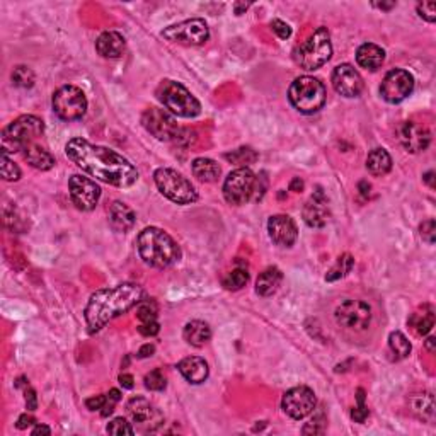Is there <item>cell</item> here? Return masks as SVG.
Masks as SVG:
<instances>
[{
  "label": "cell",
  "instance_id": "6da1fadb",
  "mask_svg": "<svg viewBox=\"0 0 436 436\" xmlns=\"http://www.w3.org/2000/svg\"><path fill=\"white\" fill-rule=\"evenodd\" d=\"M65 153L82 172L116 188H130L140 176L137 167L122 153L84 138H72L65 146Z\"/></svg>",
  "mask_w": 436,
  "mask_h": 436
},
{
  "label": "cell",
  "instance_id": "7a4b0ae2",
  "mask_svg": "<svg viewBox=\"0 0 436 436\" xmlns=\"http://www.w3.org/2000/svg\"><path fill=\"white\" fill-rule=\"evenodd\" d=\"M144 288L137 283H122L94 292L84 310L87 331L96 334L109 321L137 307L144 300Z\"/></svg>",
  "mask_w": 436,
  "mask_h": 436
},
{
  "label": "cell",
  "instance_id": "3957f363",
  "mask_svg": "<svg viewBox=\"0 0 436 436\" xmlns=\"http://www.w3.org/2000/svg\"><path fill=\"white\" fill-rule=\"evenodd\" d=\"M137 249L142 261L150 267L164 269L181 258V249L166 230L146 227L137 237Z\"/></svg>",
  "mask_w": 436,
  "mask_h": 436
},
{
  "label": "cell",
  "instance_id": "277c9868",
  "mask_svg": "<svg viewBox=\"0 0 436 436\" xmlns=\"http://www.w3.org/2000/svg\"><path fill=\"white\" fill-rule=\"evenodd\" d=\"M45 133V123L41 118L32 115H23L2 130V152L16 153L23 152L28 145L35 144L36 138Z\"/></svg>",
  "mask_w": 436,
  "mask_h": 436
},
{
  "label": "cell",
  "instance_id": "5b68a950",
  "mask_svg": "<svg viewBox=\"0 0 436 436\" xmlns=\"http://www.w3.org/2000/svg\"><path fill=\"white\" fill-rule=\"evenodd\" d=\"M332 57V45H331V35L329 29L321 26L314 31L307 41L296 46L293 51V60L300 68L307 72H314L321 68L322 65L328 64Z\"/></svg>",
  "mask_w": 436,
  "mask_h": 436
},
{
  "label": "cell",
  "instance_id": "8992f818",
  "mask_svg": "<svg viewBox=\"0 0 436 436\" xmlns=\"http://www.w3.org/2000/svg\"><path fill=\"white\" fill-rule=\"evenodd\" d=\"M288 99L292 106L302 115H314L321 111L328 99L324 84L310 75L296 77L288 89Z\"/></svg>",
  "mask_w": 436,
  "mask_h": 436
},
{
  "label": "cell",
  "instance_id": "52a82bcc",
  "mask_svg": "<svg viewBox=\"0 0 436 436\" xmlns=\"http://www.w3.org/2000/svg\"><path fill=\"white\" fill-rule=\"evenodd\" d=\"M157 99L167 111L179 118H196L201 113V104L181 82L166 79L157 87Z\"/></svg>",
  "mask_w": 436,
  "mask_h": 436
},
{
  "label": "cell",
  "instance_id": "ba28073f",
  "mask_svg": "<svg viewBox=\"0 0 436 436\" xmlns=\"http://www.w3.org/2000/svg\"><path fill=\"white\" fill-rule=\"evenodd\" d=\"M153 181L157 189L162 196L178 205H191L198 200V191L193 182L181 172L169 169V167H159L153 172Z\"/></svg>",
  "mask_w": 436,
  "mask_h": 436
},
{
  "label": "cell",
  "instance_id": "9c48e42d",
  "mask_svg": "<svg viewBox=\"0 0 436 436\" xmlns=\"http://www.w3.org/2000/svg\"><path fill=\"white\" fill-rule=\"evenodd\" d=\"M55 115L65 122H75L80 120L87 111V97L82 89L75 86H64L55 91L51 99Z\"/></svg>",
  "mask_w": 436,
  "mask_h": 436
},
{
  "label": "cell",
  "instance_id": "30bf717a",
  "mask_svg": "<svg viewBox=\"0 0 436 436\" xmlns=\"http://www.w3.org/2000/svg\"><path fill=\"white\" fill-rule=\"evenodd\" d=\"M256 174L247 167L232 171L223 182V198L229 205L240 207L254 198Z\"/></svg>",
  "mask_w": 436,
  "mask_h": 436
},
{
  "label": "cell",
  "instance_id": "8fae6325",
  "mask_svg": "<svg viewBox=\"0 0 436 436\" xmlns=\"http://www.w3.org/2000/svg\"><path fill=\"white\" fill-rule=\"evenodd\" d=\"M160 35L171 43H179V45L200 46L210 39V29L205 19L194 17V19H186L182 23L172 24L164 29Z\"/></svg>",
  "mask_w": 436,
  "mask_h": 436
},
{
  "label": "cell",
  "instance_id": "7c38bea8",
  "mask_svg": "<svg viewBox=\"0 0 436 436\" xmlns=\"http://www.w3.org/2000/svg\"><path fill=\"white\" fill-rule=\"evenodd\" d=\"M336 322L350 331H366L372 322V307L363 300H343L334 310Z\"/></svg>",
  "mask_w": 436,
  "mask_h": 436
},
{
  "label": "cell",
  "instance_id": "4fadbf2b",
  "mask_svg": "<svg viewBox=\"0 0 436 436\" xmlns=\"http://www.w3.org/2000/svg\"><path fill=\"white\" fill-rule=\"evenodd\" d=\"M142 124L152 137L160 142H176L181 126L176 122L174 115L162 108H149L142 115Z\"/></svg>",
  "mask_w": 436,
  "mask_h": 436
},
{
  "label": "cell",
  "instance_id": "5bb4252c",
  "mask_svg": "<svg viewBox=\"0 0 436 436\" xmlns=\"http://www.w3.org/2000/svg\"><path fill=\"white\" fill-rule=\"evenodd\" d=\"M414 91V77L404 68H392L383 77L380 86V96L390 104H399L411 96Z\"/></svg>",
  "mask_w": 436,
  "mask_h": 436
},
{
  "label": "cell",
  "instance_id": "9a60e30c",
  "mask_svg": "<svg viewBox=\"0 0 436 436\" xmlns=\"http://www.w3.org/2000/svg\"><path fill=\"white\" fill-rule=\"evenodd\" d=\"M315 406H317V399H315L312 388L307 386L290 388V390L285 392L283 399H281V409L292 419L300 421L310 416L315 411Z\"/></svg>",
  "mask_w": 436,
  "mask_h": 436
},
{
  "label": "cell",
  "instance_id": "2e32d148",
  "mask_svg": "<svg viewBox=\"0 0 436 436\" xmlns=\"http://www.w3.org/2000/svg\"><path fill=\"white\" fill-rule=\"evenodd\" d=\"M68 193H70L72 203L77 210L93 211L97 207L101 198V188L82 174H73L68 181Z\"/></svg>",
  "mask_w": 436,
  "mask_h": 436
},
{
  "label": "cell",
  "instance_id": "e0dca14e",
  "mask_svg": "<svg viewBox=\"0 0 436 436\" xmlns=\"http://www.w3.org/2000/svg\"><path fill=\"white\" fill-rule=\"evenodd\" d=\"M332 87L343 97H358L363 93V79L360 72L350 64H341L332 70L331 75Z\"/></svg>",
  "mask_w": 436,
  "mask_h": 436
},
{
  "label": "cell",
  "instance_id": "ac0fdd59",
  "mask_svg": "<svg viewBox=\"0 0 436 436\" xmlns=\"http://www.w3.org/2000/svg\"><path fill=\"white\" fill-rule=\"evenodd\" d=\"M399 142L408 152H424L431 144V133L424 124L416 122H404L397 130Z\"/></svg>",
  "mask_w": 436,
  "mask_h": 436
},
{
  "label": "cell",
  "instance_id": "d6986e66",
  "mask_svg": "<svg viewBox=\"0 0 436 436\" xmlns=\"http://www.w3.org/2000/svg\"><path fill=\"white\" fill-rule=\"evenodd\" d=\"M267 234L269 239L280 247H292L298 237V229L290 215H273L267 220Z\"/></svg>",
  "mask_w": 436,
  "mask_h": 436
},
{
  "label": "cell",
  "instance_id": "ffe728a7",
  "mask_svg": "<svg viewBox=\"0 0 436 436\" xmlns=\"http://www.w3.org/2000/svg\"><path fill=\"white\" fill-rule=\"evenodd\" d=\"M303 222L307 223L312 229H322V227L328 225L329 222V207H328V198L322 193L321 188H317V191H314L312 196L309 198L305 205H303L302 210Z\"/></svg>",
  "mask_w": 436,
  "mask_h": 436
},
{
  "label": "cell",
  "instance_id": "44dd1931",
  "mask_svg": "<svg viewBox=\"0 0 436 436\" xmlns=\"http://www.w3.org/2000/svg\"><path fill=\"white\" fill-rule=\"evenodd\" d=\"M126 411L128 414H130L131 419H133V423H137L138 426L145 428V430L146 428L152 430L153 426L160 424V421H162L160 413L157 411V409L144 397L130 399L126 404Z\"/></svg>",
  "mask_w": 436,
  "mask_h": 436
},
{
  "label": "cell",
  "instance_id": "7402d4cb",
  "mask_svg": "<svg viewBox=\"0 0 436 436\" xmlns=\"http://www.w3.org/2000/svg\"><path fill=\"white\" fill-rule=\"evenodd\" d=\"M108 217H109V223H111L113 230L120 234H124V232H128V230L133 229L135 222H137V215H135V211L131 210L126 203H123V201H115V203L109 207Z\"/></svg>",
  "mask_w": 436,
  "mask_h": 436
},
{
  "label": "cell",
  "instance_id": "603a6c76",
  "mask_svg": "<svg viewBox=\"0 0 436 436\" xmlns=\"http://www.w3.org/2000/svg\"><path fill=\"white\" fill-rule=\"evenodd\" d=\"M178 370L189 383H203L205 380L210 375V368H208V363L200 357H188L184 360H181L178 363Z\"/></svg>",
  "mask_w": 436,
  "mask_h": 436
},
{
  "label": "cell",
  "instance_id": "cb8c5ba5",
  "mask_svg": "<svg viewBox=\"0 0 436 436\" xmlns=\"http://www.w3.org/2000/svg\"><path fill=\"white\" fill-rule=\"evenodd\" d=\"M126 48V41L120 32L106 31L96 41V50L102 58H120Z\"/></svg>",
  "mask_w": 436,
  "mask_h": 436
},
{
  "label": "cell",
  "instance_id": "d4e9b609",
  "mask_svg": "<svg viewBox=\"0 0 436 436\" xmlns=\"http://www.w3.org/2000/svg\"><path fill=\"white\" fill-rule=\"evenodd\" d=\"M386 61V51L375 43H363L357 50V64L370 72H377Z\"/></svg>",
  "mask_w": 436,
  "mask_h": 436
},
{
  "label": "cell",
  "instance_id": "484cf974",
  "mask_svg": "<svg viewBox=\"0 0 436 436\" xmlns=\"http://www.w3.org/2000/svg\"><path fill=\"white\" fill-rule=\"evenodd\" d=\"M281 281H283V273L276 266H269L263 271L256 280V293L259 296H271L278 292Z\"/></svg>",
  "mask_w": 436,
  "mask_h": 436
},
{
  "label": "cell",
  "instance_id": "4316f807",
  "mask_svg": "<svg viewBox=\"0 0 436 436\" xmlns=\"http://www.w3.org/2000/svg\"><path fill=\"white\" fill-rule=\"evenodd\" d=\"M24 160L38 171H50L55 166V157L43 146L31 144L23 150Z\"/></svg>",
  "mask_w": 436,
  "mask_h": 436
},
{
  "label": "cell",
  "instance_id": "83f0119b",
  "mask_svg": "<svg viewBox=\"0 0 436 436\" xmlns=\"http://www.w3.org/2000/svg\"><path fill=\"white\" fill-rule=\"evenodd\" d=\"M182 338L194 348H201L211 339V329L205 321H191L184 325Z\"/></svg>",
  "mask_w": 436,
  "mask_h": 436
},
{
  "label": "cell",
  "instance_id": "f1b7e54d",
  "mask_svg": "<svg viewBox=\"0 0 436 436\" xmlns=\"http://www.w3.org/2000/svg\"><path fill=\"white\" fill-rule=\"evenodd\" d=\"M193 176L196 179H200L201 182H215L218 181L222 169L214 159H208V157H198L193 160L191 164Z\"/></svg>",
  "mask_w": 436,
  "mask_h": 436
},
{
  "label": "cell",
  "instance_id": "f546056e",
  "mask_svg": "<svg viewBox=\"0 0 436 436\" xmlns=\"http://www.w3.org/2000/svg\"><path fill=\"white\" fill-rule=\"evenodd\" d=\"M392 169V157L386 149H373L366 157V171L375 178L386 176Z\"/></svg>",
  "mask_w": 436,
  "mask_h": 436
},
{
  "label": "cell",
  "instance_id": "4dcf8cb0",
  "mask_svg": "<svg viewBox=\"0 0 436 436\" xmlns=\"http://www.w3.org/2000/svg\"><path fill=\"white\" fill-rule=\"evenodd\" d=\"M409 325L414 329V332L419 336L430 334V331L435 325V314L430 305L423 307V312H416L409 319Z\"/></svg>",
  "mask_w": 436,
  "mask_h": 436
},
{
  "label": "cell",
  "instance_id": "1f68e13d",
  "mask_svg": "<svg viewBox=\"0 0 436 436\" xmlns=\"http://www.w3.org/2000/svg\"><path fill=\"white\" fill-rule=\"evenodd\" d=\"M413 411L421 417V419L433 421L435 416V401L431 392H423V394L416 395L411 401Z\"/></svg>",
  "mask_w": 436,
  "mask_h": 436
},
{
  "label": "cell",
  "instance_id": "d6a6232c",
  "mask_svg": "<svg viewBox=\"0 0 436 436\" xmlns=\"http://www.w3.org/2000/svg\"><path fill=\"white\" fill-rule=\"evenodd\" d=\"M388 348H390L395 360H404V358H408L409 354H411L413 350L409 339L406 338L401 331L390 332V336H388Z\"/></svg>",
  "mask_w": 436,
  "mask_h": 436
},
{
  "label": "cell",
  "instance_id": "836d02e7",
  "mask_svg": "<svg viewBox=\"0 0 436 436\" xmlns=\"http://www.w3.org/2000/svg\"><path fill=\"white\" fill-rule=\"evenodd\" d=\"M353 266H354L353 256H351V254L339 256L338 261H336V265L328 271V274H325V281H338V280H341V278L346 276L348 273H351Z\"/></svg>",
  "mask_w": 436,
  "mask_h": 436
},
{
  "label": "cell",
  "instance_id": "e575fe53",
  "mask_svg": "<svg viewBox=\"0 0 436 436\" xmlns=\"http://www.w3.org/2000/svg\"><path fill=\"white\" fill-rule=\"evenodd\" d=\"M225 159L240 167H247L258 160V153H256L251 146H240V149H236L232 150V152L225 153Z\"/></svg>",
  "mask_w": 436,
  "mask_h": 436
},
{
  "label": "cell",
  "instance_id": "d590c367",
  "mask_svg": "<svg viewBox=\"0 0 436 436\" xmlns=\"http://www.w3.org/2000/svg\"><path fill=\"white\" fill-rule=\"evenodd\" d=\"M249 281V273L247 269H243V267H237V269L230 271L227 273V276L223 278L222 285L230 292H237V290H243V288L247 285Z\"/></svg>",
  "mask_w": 436,
  "mask_h": 436
},
{
  "label": "cell",
  "instance_id": "8d00e7d4",
  "mask_svg": "<svg viewBox=\"0 0 436 436\" xmlns=\"http://www.w3.org/2000/svg\"><path fill=\"white\" fill-rule=\"evenodd\" d=\"M10 79H12V84L16 87H21V89H31V87L35 86L36 77L31 68L26 67V65H19V67H16L12 70Z\"/></svg>",
  "mask_w": 436,
  "mask_h": 436
},
{
  "label": "cell",
  "instance_id": "74e56055",
  "mask_svg": "<svg viewBox=\"0 0 436 436\" xmlns=\"http://www.w3.org/2000/svg\"><path fill=\"white\" fill-rule=\"evenodd\" d=\"M159 315V303L153 298H144L138 303L137 317L140 322H153Z\"/></svg>",
  "mask_w": 436,
  "mask_h": 436
},
{
  "label": "cell",
  "instance_id": "f35d334b",
  "mask_svg": "<svg viewBox=\"0 0 436 436\" xmlns=\"http://www.w3.org/2000/svg\"><path fill=\"white\" fill-rule=\"evenodd\" d=\"M0 172H2V178L3 181H19L21 179V169L17 167V164L14 160L9 159L7 153L2 152V167H0Z\"/></svg>",
  "mask_w": 436,
  "mask_h": 436
},
{
  "label": "cell",
  "instance_id": "ab89813d",
  "mask_svg": "<svg viewBox=\"0 0 436 436\" xmlns=\"http://www.w3.org/2000/svg\"><path fill=\"white\" fill-rule=\"evenodd\" d=\"M167 386V380H166V375L162 373V370H152L150 373H146L145 375V387L149 388V390L152 392H160L164 390Z\"/></svg>",
  "mask_w": 436,
  "mask_h": 436
},
{
  "label": "cell",
  "instance_id": "60d3db41",
  "mask_svg": "<svg viewBox=\"0 0 436 436\" xmlns=\"http://www.w3.org/2000/svg\"><path fill=\"white\" fill-rule=\"evenodd\" d=\"M106 431H108L109 435H118V436L135 433L133 426H131L124 417H115L113 421H109V424L106 426Z\"/></svg>",
  "mask_w": 436,
  "mask_h": 436
},
{
  "label": "cell",
  "instance_id": "b9f144b4",
  "mask_svg": "<svg viewBox=\"0 0 436 436\" xmlns=\"http://www.w3.org/2000/svg\"><path fill=\"white\" fill-rule=\"evenodd\" d=\"M368 408L365 406V390L360 388V390H358V406L353 408V411H351V419H353L354 423L363 424L366 417H368Z\"/></svg>",
  "mask_w": 436,
  "mask_h": 436
},
{
  "label": "cell",
  "instance_id": "7bdbcfd3",
  "mask_svg": "<svg viewBox=\"0 0 436 436\" xmlns=\"http://www.w3.org/2000/svg\"><path fill=\"white\" fill-rule=\"evenodd\" d=\"M120 401H122V392H120L118 388H111V390L106 394V402H104V408L101 409V416L108 417L109 414H113L116 404H118Z\"/></svg>",
  "mask_w": 436,
  "mask_h": 436
},
{
  "label": "cell",
  "instance_id": "ee69618b",
  "mask_svg": "<svg viewBox=\"0 0 436 436\" xmlns=\"http://www.w3.org/2000/svg\"><path fill=\"white\" fill-rule=\"evenodd\" d=\"M416 9L417 16L426 21V23H435L436 21V2H419Z\"/></svg>",
  "mask_w": 436,
  "mask_h": 436
},
{
  "label": "cell",
  "instance_id": "f6af8a7d",
  "mask_svg": "<svg viewBox=\"0 0 436 436\" xmlns=\"http://www.w3.org/2000/svg\"><path fill=\"white\" fill-rule=\"evenodd\" d=\"M419 230H421V237H423L424 243L435 244V239H436V222H435L433 218H430V220H426V222L421 223Z\"/></svg>",
  "mask_w": 436,
  "mask_h": 436
},
{
  "label": "cell",
  "instance_id": "bcb514c9",
  "mask_svg": "<svg viewBox=\"0 0 436 436\" xmlns=\"http://www.w3.org/2000/svg\"><path fill=\"white\" fill-rule=\"evenodd\" d=\"M271 29H273L274 35L280 39H288L292 36V28L285 21L281 19H273L271 21Z\"/></svg>",
  "mask_w": 436,
  "mask_h": 436
},
{
  "label": "cell",
  "instance_id": "7dc6e473",
  "mask_svg": "<svg viewBox=\"0 0 436 436\" xmlns=\"http://www.w3.org/2000/svg\"><path fill=\"white\" fill-rule=\"evenodd\" d=\"M160 331V324L157 321L153 322H140V325H138V332H140L142 336H145V338H152V336H157Z\"/></svg>",
  "mask_w": 436,
  "mask_h": 436
},
{
  "label": "cell",
  "instance_id": "c3c4849f",
  "mask_svg": "<svg viewBox=\"0 0 436 436\" xmlns=\"http://www.w3.org/2000/svg\"><path fill=\"white\" fill-rule=\"evenodd\" d=\"M194 140H196V133H194L193 130H189V128H181V131H179V135H178V138H176L174 144L182 145V146H189Z\"/></svg>",
  "mask_w": 436,
  "mask_h": 436
},
{
  "label": "cell",
  "instance_id": "681fc988",
  "mask_svg": "<svg viewBox=\"0 0 436 436\" xmlns=\"http://www.w3.org/2000/svg\"><path fill=\"white\" fill-rule=\"evenodd\" d=\"M24 399H26V408H28V411H36V409H38V399H36L35 388H31V387L26 388Z\"/></svg>",
  "mask_w": 436,
  "mask_h": 436
},
{
  "label": "cell",
  "instance_id": "f907efd6",
  "mask_svg": "<svg viewBox=\"0 0 436 436\" xmlns=\"http://www.w3.org/2000/svg\"><path fill=\"white\" fill-rule=\"evenodd\" d=\"M106 402V395H94V397H89L86 401V406L89 411H101L104 408Z\"/></svg>",
  "mask_w": 436,
  "mask_h": 436
},
{
  "label": "cell",
  "instance_id": "816d5d0a",
  "mask_svg": "<svg viewBox=\"0 0 436 436\" xmlns=\"http://www.w3.org/2000/svg\"><path fill=\"white\" fill-rule=\"evenodd\" d=\"M32 424H36L35 417L29 416V414H23V416H19V419H17L16 426L19 428V430H28V428L32 426Z\"/></svg>",
  "mask_w": 436,
  "mask_h": 436
},
{
  "label": "cell",
  "instance_id": "f5cc1de1",
  "mask_svg": "<svg viewBox=\"0 0 436 436\" xmlns=\"http://www.w3.org/2000/svg\"><path fill=\"white\" fill-rule=\"evenodd\" d=\"M153 353H155V346H153L152 343H146V344H144V346L140 348V350H138V354H137V357H138V358H142V360H144V358L152 357Z\"/></svg>",
  "mask_w": 436,
  "mask_h": 436
},
{
  "label": "cell",
  "instance_id": "db71d44e",
  "mask_svg": "<svg viewBox=\"0 0 436 436\" xmlns=\"http://www.w3.org/2000/svg\"><path fill=\"white\" fill-rule=\"evenodd\" d=\"M120 386L123 388H133V377L130 373H122L120 375Z\"/></svg>",
  "mask_w": 436,
  "mask_h": 436
},
{
  "label": "cell",
  "instance_id": "11a10c76",
  "mask_svg": "<svg viewBox=\"0 0 436 436\" xmlns=\"http://www.w3.org/2000/svg\"><path fill=\"white\" fill-rule=\"evenodd\" d=\"M32 435H51V430L48 426H45V424H36L35 426V430L31 431Z\"/></svg>",
  "mask_w": 436,
  "mask_h": 436
},
{
  "label": "cell",
  "instance_id": "9f6ffc18",
  "mask_svg": "<svg viewBox=\"0 0 436 436\" xmlns=\"http://www.w3.org/2000/svg\"><path fill=\"white\" fill-rule=\"evenodd\" d=\"M290 189H292V191H295V193H300V191H302V189H303V181H302V179H298V178L293 179V181H292V186H290Z\"/></svg>",
  "mask_w": 436,
  "mask_h": 436
},
{
  "label": "cell",
  "instance_id": "6f0895ef",
  "mask_svg": "<svg viewBox=\"0 0 436 436\" xmlns=\"http://www.w3.org/2000/svg\"><path fill=\"white\" fill-rule=\"evenodd\" d=\"M433 176H435V172L433 171H430V172H426V174H424V182H426L428 186H430V188H435V182H433Z\"/></svg>",
  "mask_w": 436,
  "mask_h": 436
},
{
  "label": "cell",
  "instance_id": "680465c9",
  "mask_svg": "<svg viewBox=\"0 0 436 436\" xmlns=\"http://www.w3.org/2000/svg\"><path fill=\"white\" fill-rule=\"evenodd\" d=\"M370 189H372V186H370L368 182H366V181H361V182H360V193L363 194V196H368Z\"/></svg>",
  "mask_w": 436,
  "mask_h": 436
},
{
  "label": "cell",
  "instance_id": "91938a15",
  "mask_svg": "<svg viewBox=\"0 0 436 436\" xmlns=\"http://www.w3.org/2000/svg\"><path fill=\"white\" fill-rule=\"evenodd\" d=\"M373 6L375 7H379V9H382V10H390L392 7H395V2H390V3H373Z\"/></svg>",
  "mask_w": 436,
  "mask_h": 436
},
{
  "label": "cell",
  "instance_id": "94428289",
  "mask_svg": "<svg viewBox=\"0 0 436 436\" xmlns=\"http://www.w3.org/2000/svg\"><path fill=\"white\" fill-rule=\"evenodd\" d=\"M426 348H428V351H430V353H435V338H428Z\"/></svg>",
  "mask_w": 436,
  "mask_h": 436
}]
</instances>
